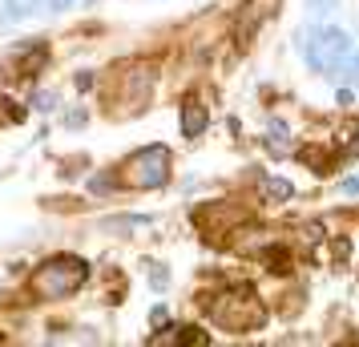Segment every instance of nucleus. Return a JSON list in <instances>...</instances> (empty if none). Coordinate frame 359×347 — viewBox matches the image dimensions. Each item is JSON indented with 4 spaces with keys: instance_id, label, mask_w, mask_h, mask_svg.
I'll list each match as a JSON object with an SVG mask.
<instances>
[{
    "instance_id": "nucleus-5",
    "label": "nucleus",
    "mask_w": 359,
    "mask_h": 347,
    "mask_svg": "<svg viewBox=\"0 0 359 347\" xmlns=\"http://www.w3.org/2000/svg\"><path fill=\"white\" fill-rule=\"evenodd\" d=\"M202 130H206V105L186 101V105H182V133H186V137H198Z\"/></svg>"
},
{
    "instance_id": "nucleus-7",
    "label": "nucleus",
    "mask_w": 359,
    "mask_h": 347,
    "mask_svg": "<svg viewBox=\"0 0 359 347\" xmlns=\"http://www.w3.org/2000/svg\"><path fill=\"white\" fill-rule=\"evenodd\" d=\"M262 194L271 202H287L294 190H291V182H283V178H266V182H262Z\"/></svg>"
},
{
    "instance_id": "nucleus-4",
    "label": "nucleus",
    "mask_w": 359,
    "mask_h": 347,
    "mask_svg": "<svg viewBox=\"0 0 359 347\" xmlns=\"http://www.w3.org/2000/svg\"><path fill=\"white\" fill-rule=\"evenodd\" d=\"M214 319L230 331H255V327H262L266 311H262V303L250 295V291H243V299H234V295L222 299V303L214 307Z\"/></svg>"
},
{
    "instance_id": "nucleus-1",
    "label": "nucleus",
    "mask_w": 359,
    "mask_h": 347,
    "mask_svg": "<svg viewBox=\"0 0 359 347\" xmlns=\"http://www.w3.org/2000/svg\"><path fill=\"white\" fill-rule=\"evenodd\" d=\"M299 57L307 61L311 73L359 89V45L339 25H307L299 33Z\"/></svg>"
},
{
    "instance_id": "nucleus-3",
    "label": "nucleus",
    "mask_w": 359,
    "mask_h": 347,
    "mask_svg": "<svg viewBox=\"0 0 359 347\" xmlns=\"http://www.w3.org/2000/svg\"><path fill=\"white\" fill-rule=\"evenodd\" d=\"M126 182L137 186V190L165 186V182H170V149H165V146L137 149L130 162H126Z\"/></svg>"
},
{
    "instance_id": "nucleus-6",
    "label": "nucleus",
    "mask_w": 359,
    "mask_h": 347,
    "mask_svg": "<svg viewBox=\"0 0 359 347\" xmlns=\"http://www.w3.org/2000/svg\"><path fill=\"white\" fill-rule=\"evenodd\" d=\"M0 4H4V20H20V17H29V13H36L41 0H0Z\"/></svg>"
},
{
    "instance_id": "nucleus-8",
    "label": "nucleus",
    "mask_w": 359,
    "mask_h": 347,
    "mask_svg": "<svg viewBox=\"0 0 359 347\" xmlns=\"http://www.w3.org/2000/svg\"><path fill=\"white\" fill-rule=\"evenodd\" d=\"M271 154H291V142H287V125H283V121H271Z\"/></svg>"
},
{
    "instance_id": "nucleus-10",
    "label": "nucleus",
    "mask_w": 359,
    "mask_h": 347,
    "mask_svg": "<svg viewBox=\"0 0 359 347\" xmlns=\"http://www.w3.org/2000/svg\"><path fill=\"white\" fill-rule=\"evenodd\" d=\"M343 190H347V194H359V178H351V182H343Z\"/></svg>"
},
{
    "instance_id": "nucleus-9",
    "label": "nucleus",
    "mask_w": 359,
    "mask_h": 347,
    "mask_svg": "<svg viewBox=\"0 0 359 347\" xmlns=\"http://www.w3.org/2000/svg\"><path fill=\"white\" fill-rule=\"evenodd\" d=\"M45 4H49L53 13H65V8H73V0H45Z\"/></svg>"
},
{
    "instance_id": "nucleus-2",
    "label": "nucleus",
    "mask_w": 359,
    "mask_h": 347,
    "mask_svg": "<svg viewBox=\"0 0 359 347\" xmlns=\"http://www.w3.org/2000/svg\"><path fill=\"white\" fill-rule=\"evenodd\" d=\"M89 279V263L77 254H57L49 263H41L29 275V291L36 299H69L73 291H81Z\"/></svg>"
}]
</instances>
